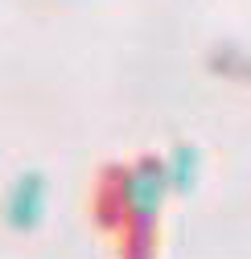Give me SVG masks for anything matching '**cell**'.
<instances>
[{
  "instance_id": "obj_1",
  "label": "cell",
  "mask_w": 251,
  "mask_h": 259,
  "mask_svg": "<svg viewBox=\"0 0 251 259\" xmlns=\"http://www.w3.org/2000/svg\"><path fill=\"white\" fill-rule=\"evenodd\" d=\"M46 210H50V181H46V173H37V169L21 173V177L9 185V193H5V206H0L5 222L13 226V231H21V235L37 231V226L46 222Z\"/></svg>"
},
{
  "instance_id": "obj_3",
  "label": "cell",
  "mask_w": 251,
  "mask_h": 259,
  "mask_svg": "<svg viewBox=\"0 0 251 259\" xmlns=\"http://www.w3.org/2000/svg\"><path fill=\"white\" fill-rule=\"evenodd\" d=\"M198 148H173L169 152V160L161 165V173H165V185L169 189H177V193H190L194 189V181H198Z\"/></svg>"
},
{
  "instance_id": "obj_2",
  "label": "cell",
  "mask_w": 251,
  "mask_h": 259,
  "mask_svg": "<svg viewBox=\"0 0 251 259\" xmlns=\"http://www.w3.org/2000/svg\"><path fill=\"white\" fill-rule=\"evenodd\" d=\"M165 173L161 165H152V160H144V165H136L128 177H123V202H128V210L136 218H152L156 206H161L165 198Z\"/></svg>"
}]
</instances>
